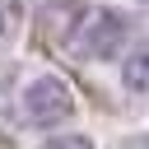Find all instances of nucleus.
<instances>
[{"label":"nucleus","mask_w":149,"mask_h":149,"mask_svg":"<svg viewBox=\"0 0 149 149\" xmlns=\"http://www.w3.org/2000/svg\"><path fill=\"white\" fill-rule=\"evenodd\" d=\"M126 37H130V19L116 14V9H107V5H93V9H84L74 19L70 47L79 56H88V61H112Z\"/></svg>","instance_id":"f257e3e1"},{"label":"nucleus","mask_w":149,"mask_h":149,"mask_svg":"<svg viewBox=\"0 0 149 149\" xmlns=\"http://www.w3.org/2000/svg\"><path fill=\"white\" fill-rule=\"evenodd\" d=\"M74 112V93L61 74H37L28 88H23V116L33 126H56Z\"/></svg>","instance_id":"f03ea898"},{"label":"nucleus","mask_w":149,"mask_h":149,"mask_svg":"<svg viewBox=\"0 0 149 149\" xmlns=\"http://www.w3.org/2000/svg\"><path fill=\"white\" fill-rule=\"evenodd\" d=\"M144 61H149L144 51H130V61H126V70H121V79H126V88H130L135 98L144 93Z\"/></svg>","instance_id":"7ed1b4c3"},{"label":"nucleus","mask_w":149,"mask_h":149,"mask_svg":"<svg viewBox=\"0 0 149 149\" xmlns=\"http://www.w3.org/2000/svg\"><path fill=\"white\" fill-rule=\"evenodd\" d=\"M42 149H93V140H88V135H56V140H47Z\"/></svg>","instance_id":"20e7f679"}]
</instances>
